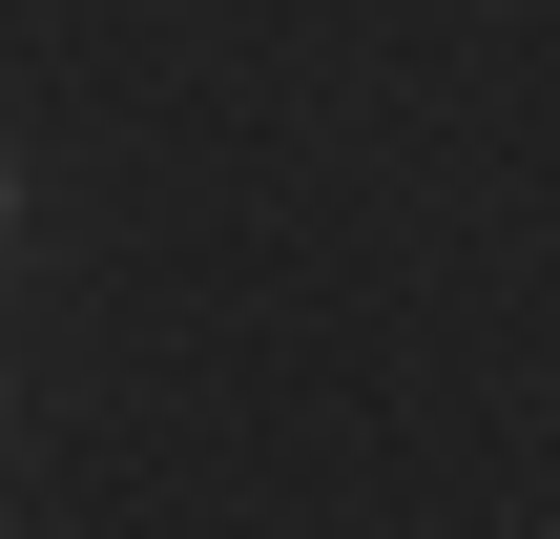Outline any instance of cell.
Listing matches in <instances>:
<instances>
[{"label": "cell", "mask_w": 560, "mask_h": 539, "mask_svg": "<svg viewBox=\"0 0 560 539\" xmlns=\"http://www.w3.org/2000/svg\"><path fill=\"white\" fill-rule=\"evenodd\" d=\"M0 249H21V166H0Z\"/></svg>", "instance_id": "cell-1"}]
</instances>
